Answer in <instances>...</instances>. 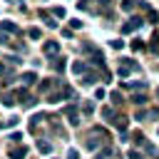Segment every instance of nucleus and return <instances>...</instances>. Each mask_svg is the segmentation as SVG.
I'll use <instances>...</instances> for the list:
<instances>
[{
  "mask_svg": "<svg viewBox=\"0 0 159 159\" xmlns=\"http://www.w3.org/2000/svg\"><path fill=\"white\" fill-rule=\"evenodd\" d=\"M87 149H92V152H99L102 149V139H94V134L87 139Z\"/></svg>",
  "mask_w": 159,
  "mask_h": 159,
  "instance_id": "423d86ee",
  "label": "nucleus"
},
{
  "mask_svg": "<svg viewBox=\"0 0 159 159\" xmlns=\"http://www.w3.org/2000/svg\"><path fill=\"white\" fill-rule=\"evenodd\" d=\"M27 35H30L32 40H37V37H42V30H40V27H30V30H27Z\"/></svg>",
  "mask_w": 159,
  "mask_h": 159,
  "instance_id": "4468645a",
  "label": "nucleus"
},
{
  "mask_svg": "<svg viewBox=\"0 0 159 159\" xmlns=\"http://www.w3.org/2000/svg\"><path fill=\"white\" fill-rule=\"evenodd\" d=\"M84 70H87V65H84V62H75V65H72V72H77V75H82Z\"/></svg>",
  "mask_w": 159,
  "mask_h": 159,
  "instance_id": "2eb2a0df",
  "label": "nucleus"
},
{
  "mask_svg": "<svg viewBox=\"0 0 159 159\" xmlns=\"http://www.w3.org/2000/svg\"><path fill=\"white\" fill-rule=\"evenodd\" d=\"M147 99H149V97H147V94H142V92H139V94H132V102H134V104H139V107H142V104H147Z\"/></svg>",
  "mask_w": 159,
  "mask_h": 159,
  "instance_id": "f8f14e48",
  "label": "nucleus"
},
{
  "mask_svg": "<svg viewBox=\"0 0 159 159\" xmlns=\"http://www.w3.org/2000/svg\"><path fill=\"white\" fill-rule=\"evenodd\" d=\"M112 124H114V127H117V129H119V132H124V129H127V124H129V122H127V117H114V119H112Z\"/></svg>",
  "mask_w": 159,
  "mask_h": 159,
  "instance_id": "0eeeda50",
  "label": "nucleus"
},
{
  "mask_svg": "<svg viewBox=\"0 0 159 159\" xmlns=\"http://www.w3.org/2000/svg\"><path fill=\"white\" fill-rule=\"evenodd\" d=\"M109 47H112V50H122L124 42H122V40H109Z\"/></svg>",
  "mask_w": 159,
  "mask_h": 159,
  "instance_id": "f3484780",
  "label": "nucleus"
},
{
  "mask_svg": "<svg viewBox=\"0 0 159 159\" xmlns=\"http://www.w3.org/2000/svg\"><path fill=\"white\" fill-rule=\"evenodd\" d=\"M102 117H104V119H109V122H112V117H114V112H112V109H109V107H104V109H102Z\"/></svg>",
  "mask_w": 159,
  "mask_h": 159,
  "instance_id": "aec40b11",
  "label": "nucleus"
},
{
  "mask_svg": "<svg viewBox=\"0 0 159 159\" xmlns=\"http://www.w3.org/2000/svg\"><path fill=\"white\" fill-rule=\"evenodd\" d=\"M127 157H129V159H142V154H139V152H134V149H129V154H127Z\"/></svg>",
  "mask_w": 159,
  "mask_h": 159,
  "instance_id": "cd10ccee",
  "label": "nucleus"
},
{
  "mask_svg": "<svg viewBox=\"0 0 159 159\" xmlns=\"http://www.w3.org/2000/svg\"><path fill=\"white\" fill-rule=\"evenodd\" d=\"M67 159H80V152H77V149H70V152H67Z\"/></svg>",
  "mask_w": 159,
  "mask_h": 159,
  "instance_id": "a878e982",
  "label": "nucleus"
},
{
  "mask_svg": "<svg viewBox=\"0 0 159 159\" xmlns=\"http://www.w3.org/2000/svg\"><path fill=\"white\" fill-rule=\"evenodd\" d=\"M142 27V17H129V22L122 25V32H137Z\"/></svg>",
  "mask_w": 159,
  "mask_h": 159,
  "instance_id": "f257e3e1",
  "label": "nucleus"
},
{
  "mask_svg": "<svg viewBox=\"0 0 159 159\" xmlns=\"http://www.w3.org/2000/svg\"><path fill=\"white\" fill-rule=\"evenodd\" d=\"M37 149H40L42 154H50V152H52V144L45 142V139H40V142H37Z\"/></svg>",
  "mask_w": 159,
  "mask_h": 159,
  "instance_id": "9d476101",
  "label": "nucleus"
},
{
  "mask_svg": "<svg viewBox=\"0 0 159 159\" xmlns=\"http://www.w3.org/2000/svg\"><path fill=\"white\" fill-rule=\"evenodd\" d=\"M132 139H134V144H144V134H142V132H134Z\"/></svg>",
  "mask_w": 159,
  "mask_h": 159,
  "instance_id": "412c9836",
  "label": "nucleus"
},
{
  "mask_svg": "<svg viewBox=\"0 0 159 159\" xmlns=\"http://www.w3.org/2000/svg\"><path fill=\"white\" fill-rule=\"evenodd\" d=\"M0 27H2L5 32H17V25H15V22H10V20H2V22H0Z\"/></svg>",
  "mask_w": 159,
  "mask_h": 159,
  "instance_id": "1a4fd4ad",
  "label": "nucleus"
},
{
  "mask_svg": "<svg viewBox=\"0 0 159 159\" xmlns=\"http://www.w3.org/2000/svg\"><path fill=\"white\" fill-rule=\"evenodd\" d=\"M82 112H84V114H92V112H94V104H92V102H84V104H82Z\"/></svg>",
  "mask_w": 159,
  "mask_h": 159,
  "instance_id": "6ab92c4d",
  "label": "nucleus"
},
{
  "mask_svg": "<svg viewBox=\"0 0 159 159\" xmlns=\"http://www.w3.org/2000/svg\"><path fill=\"white\" fill-rule=\"evenodd\" d=\"M65 67H67V62H65V60L60 57V60L55 62V70H57V72H65Z\"/></svg>",
  "mask_w": 159,
  "mask_h": 159,
  "instance_id": "a211bd4d",
  "label": "nucleus"
},
{
  "mask_svg": "<svg viewBox=\"0 0 159 159\" xmlns=\"http://www.w3.org/2000/svg\"><path fill=\"white\" fill-rule=\"evenodd\" d=\"M132 7H134L132 0H124V2H122V10H132Z\"/></svg>",
  "mask_w": 159,
  "mask_h": 159,
  "instance_id": "c85d7f7f",
  "label": "nucleus"
},
{
  "mask_svg": "<svg viewBox=\"0 0 159 159\" xmlns=\"http://www.w3.org/2000/svg\"><path fill=\"white\" fill-rule=\"evenodd\" d=\"M157 97H159V89H157Z\"/></svg>",
  "mask_w": 159,
  "mask_h": 159,
  "instance_id": "72a5a7b5",
  "label": "nucleus"
},
{
  "mask_svg": "<svg viewBox=\"0 0 159 159\" xmlns=\"http://www.w3.org/2000/svg\"><path fill=\"white\" fill-rule=\"evenodd\" d=\"M55 15L57 17H65V7H55Z\"/></svg>",
  "mask_w": 159,
  "mask_h": 159,
  "instance_id": "7c9ffc66",
  "label": "nucleus"
},
{
  "mask_svg": "<svg viewBox=\"0 0 159 159\" xmlns=\"http://www.w3.org/2000/svg\"><path fill=\"white\" fill-rule=\"evenodd\" d=\"M132 50H144V42H139V40H132Z\"/></svg>",
  "mask_w": 159,
  "mask_h": 159,
  "instance_id": "393cba45",
  "label": "nucleus"
},
{
  "mask_svg": "<svg viewBox=\"0 0 159 159\" xmlns=\"http://www.w3.org/2000/svg\"><path fill=\"white\" fill-rule=\"evenodd\" d=\"M35 80H37L35 72H25V75H22V82H25V84H35Z\"/></svg>",
  "mask_w": 159,
  "mask_h": 159,
  "instance_id": "ddd939ff",
  "label": "nucleus"
},
{
  "mask_svg": "<svg viewBox=\"0 0 159 159\" xmlns=\"http://www.w3.org/2000/svg\"><path fill=\"white\" fill-rule=\"evenodd\" d=\"M60 99H65V89H62V92H52V94L47 97L50 104H55V102H60Z\"/></svg>",
  "mask_w": 159,
  "mask_h": 159,
  "instance_id": "9b49d317",
  "label": "nucleus"
},
{
  "mask_svg": "<svg viewBox=\"0 0 159 159\" xmlns=\"http://www.w3.org/2000/svg\"><path fill=\"white\" fill-rule=\"evenodd\" d=\"M0 45H7V37L5 35H0Z\"/></svg>",
  "mask_w": 159,
  "mask_h": 159,
  "instance_id": "2f4dec72",
  "label": "nucleus"
},
{
  "mask_svg": "<svg viewBox=\"0 0 159 159\" xmlns=\"http://www.w3.org/2000/svg\"><path fill=\"white\" fill-rule=\"evenodd\" d=\"M149 22H159V12L157 10H149Z\"/></svg>",
  "mask_w": 159,
  "mask_h": 159,
  "instance_id": "5701e85b",
  "label": "nucleus"
},
{
  "mask_svg": "<svg viewBox=\"0 0 159 159\" xmlns=\"http://www.w3.org/2000/svg\"><path fill=\"white\" fill-rule=\"evenodd\" d=\"M42 50H45V55H57V52H60V45L52 42V40H47V42L42 45Z\"/></svg>",
  "mask_w": 159,
  "mask_h": 159,
  "instance_id": "20e7f679",
  "label": "nucleus"
},
{
  "mask_svg": "<svg viewBox=\"0 0 159 159\" xmlns=\"http://www.w3.org/2000/svg\"><path fill=\"white\" fill-rule=\"evenodd\" d=\"M50 87H52V82H50V80H45V82H40V89H50Z\"/></svg>",
  "mask_w": 159,
  "mask_h": 159,
  "instance_id": "c756f323",
  "label": "nucleus"
},
{
  "mask_svg": "<svg viewBox=\"0 0 159 159\" xmlns=\"http://www.w3.org/2000/svg\"><path fill=\"white\" fill-rule=\"evenodd\" d=\"M37 15H40V17H42V20L47 22V27H55V25H57V20H50V15H47V10H37Z\"/></svg>",
  "mask_w": 159,
  "mask_h": 159,
  "instance_id": "6e6552de",
  "label": "nucleus"
},
{
  "mask_svg": "<svg viewBox=\"0 0 159 159\" xmlns=\"http://www.w3.org/2000/svg\"><path fill=\"white\" fill-rule=\"evenodd\" d=\"M124 87H129V89H144V82H124Z\"/></svg>",
  "mask_w": 159,
  "mask_h": 159,
  "instance_id": "dca6fc26",
  "label": "nucleus"
},
{
  "mask_svg": "<svg viewBox=\"0 0 159 159\" xmlns=\"http://www.w3.org/2000/svg\"><path fill=\"white\" fill-rule=\"evenodd\" d=\"M5 72H7V67H5L2 62H0V75H5Z\"/></svg>",
  "mask_w": 159,
  "mask_h": 159,
  "instance_id": "473e14b6",
  "label": "nucleus"
},
{
  "mask_svg": "<svg viewBox=\"0 0 159 159\" xmlns=\"http://www.w3.org/2000/svg\"><path fill=\"white\" fill-rule=\"evenodd\" d=\"M94 80H97V75H84L82 82H84V84H94Z\"/></svg>",
  "mask_w": 159,
  "mask_h": 159,
  "instance_id": "b1692460",
  "label": "nucleus"
},
{
  "mask_svg": "<svg viewBox=\"0 0 159 159\" xmlns=\"http://www.w3.org/2000/svg\"><path fill=\"white\" fill-rule=\"evenodd\" d=\"M65 114H67V122H70L72 127H77V124H80V112H77L75 107H65Z\"/></svg>",
  "mask_w": 159,
  "mask_h": 159,
  "instance_id": "f03ea898",
  "label": "nucleus"
},
{
  "mask_svg": "<svg viewBox=\"0 0 159 159\" xmlns=\"http://www.w3.org/2000/svg\"><path fill=\"white\" fill-rule=\"evenodd\" d=\"M27 157V147H15L10 149V159H25Z\"/></svg>",
  "mask_w": 159,
  "mask_h": 159,
  "instance_id": "39448f33",
  "label": "nucleus"
},
{
  "mask_svg": "<svg viewBox=\"0 0 159 159\" xmlns=\"http://www.w3.org/2000/svg\"><path fill=\"white\" fill-rule=\"evenodd\" d=\"M112 102L119 104V102H122V94H119V92H112Z\"/></svg>",
  "mask_w": 159,
  "mask_h": 159,
  "instance_id": "bb28decb",
  "label": "nucleus"
},
{
  "mask_svg": "<svg viewBox=\"0 0 159 159\" xmlns=\"http://www.w3.org/2000/svg\"><path fill=\"white\" fill-rule=\"evenodd\" d=\"M149 47H152V50H154V52L159 55V37H152V42H149Z\"/></svg>",
  "mask_w": 159,
  "mask_h": 159,
  "instance_id": "4be33fe9",
  "label": "nucleus"
},
{
  "mask_svg": "<svg viewBox=\"0 0 159 159\" xmlns=\"http://www.w3.org/2000/svg\"><path fill=\"white\" fill-rule=\"evenodd\" d=\"M94 159H114V149L112 147H104V149L94 152Z\"/></svg>",
  "mask_w": 159,
  "mask_h": 159,
  "instance_id": "7ed1b4c3",
  "label": "nucleus"
}]
</instances>
